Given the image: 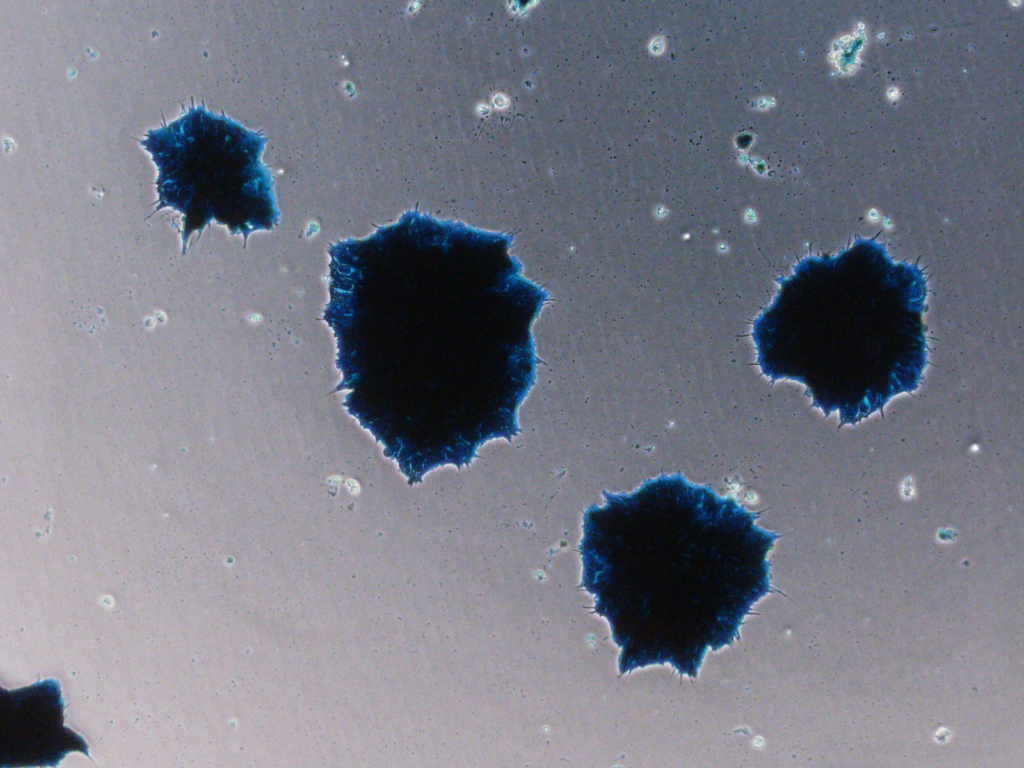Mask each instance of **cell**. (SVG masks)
<instances>
[{
    "label": "cell",
    "instance_id": "1",
    "mask_svg": "<svg viewBox=\"0 0 1024 768\" xmlns=\"http://www.w3.org/2000/svg\"><path fill=\"white\" fill-rule=\"evenodd\" d=\"M602 494L604 505L583 515L582 585L620 648V674L668 664L696 678L707 651L738 640L771 592L767 556L779 535L681 472Z\"/></svg>",
    "mask_w": 1024,
    "mask_h": 768
},
{
    "label": "cell",
    "instance_id": "3",
    "mask_svg": "<svg viewBox=\"0 0 1024 768\" xmlns=\"http://www.w3.org/2000/svg\"><path fill=\"white\" fill-rule=\"evenodd\" d=\"M267 141L204 104L146 133L140 144L158 171L153 214L169 208L182 217V253L190 236L212 221L245 242L278 223L274 181L261 160Z\"/></svg>",
    "mask_w": 1024,
    "mask_h": 768
},
{
    "label": "cell",
    "instance_id": "4",
    "mask_svg": "<svg viewBox=\"0 0 1024 768\" xmlns=\"http://www.w3.org/2000/svg\"><path fill=\"white\" fill-rule=\"evenodd\" d=\"M63 711L57 680L1 689V767H55L72 751L89 756L84 739L64 726Z\"/></svg>",
    "mask_w": 1024,
    "mask_h": 768
},
{
    "label": "cell",
    "instance_id": "2",
    "mask_svg": "<svg viewBox=\"0 0 1024 768\" xmlns=\"http://www.w3.org/2000/svg\"><path fill=\"white\" fill-rule=\"evenodd\" d=\"M751 337L761 373L806 386L812 406L847 422L915 390L927 364L926 280L859 238L834 256H809L777 280Z\"/></svg>",
    "mask_w": 1024,
    "mask_h": 768
}]
</instances>
